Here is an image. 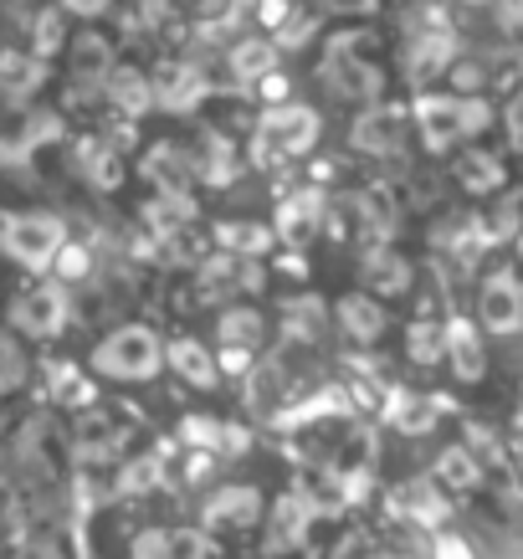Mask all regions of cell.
<instances>
[{
	"label": "cell",
	"mask_w": 523,
	"mask_h": 559,
	"mask_svg": "<svg viewBox=\"0 0 523 559\" xmlns=\"http://www.w3.org/2000/svg\"><path fill=\"white\" fill-rule=\"evenodd\" d=\"M87 370L108 385H154L165 374V340L150 323H119L87 349Z\"/></svg>",
	"instance_id": "obj_1"
},
{
	"label": "cell",
	"mask_w": 523,
	"mask_h": 559,
	"mask_svg": "<svg viewBox=\"0 0 523 559\" xmlns=\"http://www.w3.org/2000/svg\"><path fill=\"white\" fill-rule=\"evenodd\" d=\"M319 83L334 93V98L344 103H380L385 98V72H380V62H375V41L365 32H338L334 41H329V51H323L319 62Z\"/></svg>",
	"instance_id": "obj_2"
},
{
	"label": "cell",
	"mask_w": 523,
	"mask_h": 559,
	"mask_svg": "<svg viewBox=\"0 0 523 559\" xmlns=\"http://www.w3.org/2000/svg\"><path fill=\"white\" fill-rule=\"evenodd\" d=\"M411 123L426 150H452L462 139H477L492 123V103L477 93H421L411 108Z\"/></svg>",
	"instance_id": "obj_3"
},
{
	"label": "cell",
	"mask_w": 523,
	"mask_h": 559,
	"mask_svg": "<svg viewBox=\"0 0 523 559\" xmlns=\"http://www.w3.org/2000/svg\"><path fill=\"white\" fill-rule=\"evenodd\" d=\"M319 108L308 103H272L262 123H257V139H252V165L257 170H283L293 159L313 154L319 144Z\"/></svg>",
	"instance_id": "obj_4"
},
{
	"label": "cell",
	"mask_w": 523,
	"mask_h": 559,
	"mask_svg": "<svg viewBox=\"0 0 523 559\" xmlns=\"http://www.w3.org/2000/svg\"><path fill=\"white\" fill-rule=\"evenodd\" d=\"M68 247V221L51 211H11L0 216V257L21 272H51L57 252Z\"/></svg>",
	"instance_id": "obj_5"
},
{
	"label": "cell",
	"mask_w": 523,
	"mask_h": 559,
	"mask_svg": "<svg viewBox=\"0 0 523 559\" xmlns=\"http://www.w3.org/2000/svg\"><path fill=\"white\" fill-rule=\"evenodd\" d=\"M262 519H268V492L257 483H216L195 509V524L211 539H247L262 528Z\"/></svg>",
	"instance_id": "obj_6"
},
{
	"label": "cell",
	"mask_w": 523,
	"mask_h": 559,
	"mask_svg": "<svg viewBox=\"0 0 523 559\" xmlns=\"http://www.w3.org/2000/svg\"><path fill=\"white\" fill-rule=\"evenodd\" d=\"M72 323V304H68V288L51 277V283H32V288H21L5 308V329L21 334L26 344H47L57 340L62 329Z\"/></svg>",
	"instance_id": "obj_7"
},
{
	"label": "cell",
	"mask_w": 523,
	"mask_h": 559,
	"mask_svg": "<svg viewBox=\"0 0 523 559\" xmlns=\"http://www.w3.org/2000/svg\"><path fill=\"white\" fill-rule=\"evenodd\" d=\"M268 334H272V323H268V313H262L257 304H247V298L221 304L216 329H211L221 370H252V359L268 349Z\"/></svg>",
	"instance_id": "obj_8"
},
{
	"label": "cell",
	"mask_w": 523,
	"mask_h": 559,
	"mask_svg": "<svg viewBox=\"0 0 523 559\" xmlns=\"http://www.w3.org/2000/svg\"><path fill=\"white\" fill-rule=\"evenodd\" d=\"M262 262L241 252H216L195 262V288H201V304H237L247 293L262 288Z\"/></svg>",
	"instance_id": "obj_9"
},
{
	"label": "cell",
	"mask_w": 523,
	"mask_h": 559,
	"mask_svg": "<svg viewBox=\"0 0 523 559\" xmlns=\"http://www.w3.org/2000/svg\"><path fill=\"white\" fill-rule=\"evenodd\" d=\"M216 539L201 524H144L129 534V559H211Z\"/></svg>",
	"instance_id": "obj_10"
},
{
	"label": "cell",
	"mask_w": 523,
	"mask_h": 559,
	"mask_svg": "<svg viewBox=\"0 0 523 559\" xmlns=\"http://www.w3.org/2000/svg\"><path fill=\"white\" fill-rule=\"evenodd\" d=\"M477 319L488 334H519L523 329V277L513 267H492L477 288Z\"/></svg>",
	"instance_id": "obj_11"
},
{
	"label": "cell",
	"mask_w": 523,
	"mask_h": 559,
	"mask_svg": "<svg viewBox=\"0 0 523 559\" xmlns=\"http://www.w3.org/2000/svg\"><path fill=\"white\" fill-rule=\"evenodd\" d=\"M349 139H355L359 154L390 159V154H401L405 139H411V108H401V103H370V108L355 119Z\"/></svg>",
	"instance_id": "obj_12"
},
{
	"label": "cell",
	"mask_w": 523,
	"mask_h": 559,
	"mask_svg": "<svg viewBox=\"0 0 523 559\" xmlns=\"http://www.w3.org/2000/svg\"><path fill=\"white\" fill-rule=\"evenodd\" d=\"M313 524H319V513L308 509L298 492H287V498H277V503H268V519H262V549H268V559L298 555V549L308 544V534H313Z\"/></svg>",
	"instance_id": "obj_13"
},
{
	"label": "cell",
	"mask_w": 523,
	"mask_h": 559,
	"mask_svg": "<svg viewBox=\"0 0 523 559\" xmlns=\"http://www.w3.org/2000/svg\"><path fill=\"white\" fill-rule=\"evenodd\" d=\"M165 370L180 380L186 390H195V395H211V390H221V359H216V344L205 340H190V334H180V340H165Z\"/></svg>",
	"instance_id": "obj_14"
},
{
	"label": "cell",
	"mask_w": 523,
	"mask_h": 559,
	"mask_svg": "<svg viewBox=\"0 0 523 559\" xmlns=\"http://www.w3.org/2000/svg\"><path fill=\"white\" fill-rule=\"evenodd\" d=\"M334 329L349 344H359V349H375V344L390 334V308H385V298H375V293H365V288L344 293V298L334 304Z\"/></svg>",
	"instance_id": "obj_15"
},
{
	"label": "cell",
	"mask_w": 523,
	"mask_h": 559,
	"mask_svg": "<svg viewBox=\"0 0 523 559\" xmlns=\"http://www.w3.org/2000/svg\"><path fill=\"white\" fill-rule=\"evenodd\" d=\"M359 288L375 293V298H405V293L416 288V262L405 252H395L390 241H375L365 262H359Z\"/></svg>",
	"instance_id": "obj_16"
},
{
	"label": "cell",
	"mask_w": 523,
	"mask_h": 559,
	"mask_svg": "<svg viewBox=\"0 0 523 559\" xmlns=\"http://www.w3.org/2000/svg\"><path fill=\"white\" fill-rule=\"evenodd\" d=\"M452 62H456L452 26H441V21H421L416 36L405 41V78H411V83H431V78L447 72Z\"/></svg>",
	"instance_id": "obj_17"
},
{
	"label": "cell",
	"mask_w": 523,
	"mask_h": 559,
	"mask_svg": "<svg viewBox=\"0 0 523 559\" xmlns=\"http://www.w3.org/2000/svg\"><path fill=\"white\" fill-rule=\"evenodd\" d=\"M150 87H154V103H159L165 114H190V108L205 98V72L195 68V62H186V57H169V62L154 68Z\"/></svg>",
	"instance_id": "obj_18"
},
{
	"label": "cell",
	"mask_w": 523,
	"mask_h": 559,
	"mask_svg": "<svg viewBox=\"0 0 523 559\" xmlns=\"http://www.w3.org/2000/svg\"><path fill=\"white\" fill-rule=\"evenodd\" d=\"M129 441H134V421L119 411H98V416L78 421V457L87 462H119Z\"/></svg>",
	"instance_id": "obj_19"
},
{
	"label": "cell",
	"mask_w": 523,
	"mask_h": 559,
	"mask_svg": "<svg viewBox=\"0 0 523 559\" xmlns=\"http://www.w3.org/2000/svg\"><path fill=\"white\" fill-rule=\"evenodd\" d=\"M441 365L462 385H477L488 374V340H483V329L473 319H447V359Z\"/></svg>",
	"instance_id": "obj_20"
},
{
	"label": "cell",
	"mask_w": 523,
	"mask_h": 559,
	"mask_svg": "<svg viewBox=\"0 0 523 559\" xmlns=\"http://www.w3.org/2000/svg\"><path fill=\"white\" fill-rule=\"evenodd\" d=\"M277 323H283V340L287 344H304V349H313V344L329 340V323H334V313H329V304H323V298L298 293V298H283Z\"/></svg>",
	"instance_id": "obj_21"
},
{
	"label": "cell",
	"mask_w": 523,
	"mask_h": 559,
	"mask_svg": "<svg viewBox=\"0 0 523 559\" xmlns=\"http://www.w3.org/2000/svg\"><path fill=\"white\" fill-rule=\"evenodd\" d=\"M395 509H401L411 524L441 528L447 519H452V492L441 488L437 477H411V483L395 488Z\"/></svg>",
	"instance_id": "obj_22"
},
{
	"label": "cell",
	"mask_w": 523,
	"mask_h": 559,
	"mask_svg": "<svg viewBox=\"0 0 523 559\" xmlns=\"http://www.w3.org/2000/svg\"><path fill=\"white\" fill-rule=\"evenodd\" d=\"M323 190H293L283 205H277V231L272 237H283L287 247H308V241L323 231Z\"/></svg>",
	"instance_id": "obj_23"
},
{
	"label": "cell",
	"mask_w": 523,
	"mask_h": 559,
	"mask_svg": "<svg viewBox=\"0 0 523 559\" xmlns=\"http://www.w3.org/2000/svg\"><path fill=\"white\" fill-rule=\"evenodd\" d=\"M441 411H447L441 395H426V390H390L385 426H395V431H405V437H426V431H437Z\"/></svg>",
	"instance_id": "obj_24"
},
{
	"label": "cell",
	"mask_w": 523,
	"mask_h": 559,
	"mask_svg": "<svg viewBox=\"0 0 523 559\" xmlns=\"http://www.w3.org/2000/svg\"><path fill=\"white\" fill-rule=\"evenodd\" d=\"M483 473H488V462L477 457L467 441H452V447H441L437 452V467H431V477H437L441 488L452 492H477L483 488Z\"/></svg>",
	"instance_id": "obj_25"
},
{
	"label": "cell",
	"mask_w": 523,
	"mask_h": 559,
	"mask_svg": "<svg viewBox=\"0 0 523 559\" xmlns=\"http://www.w3.org/2000/svg\"><path fill=\"white\" fill-rule=\"evenodd\" d=\"M78 170H83V180L93 190H119L123 175H129V165H123V154L108 144V139H78Z\"/></svg>",
	"instance_id": "obj_26"
},
{
	"label": "cell",
	"mask_w": 523,
	"mask_h": 559,
	"mask_svg": "<svg viewBox=\"0 0 523 559\" xmlns=\"http://www.w3.org/2000/svg\"><path fill=\"white\" fill-rule=\"evenodd\" d=\"M503 180H508V170L492 150H467L456 159V186L467 190V195H498Z\"/></svg>",
	"instance_id": "obj_27"
},
{
	"label": "cell",
	"mask_w": 523,
	"mask_h": 559,
	"mask_svg": "<svg viewBox=\"0 0 523 559\" xmlns=\"http://www.w3.org/2000/svg\"><path fill=\"white\" fill-rule=\"evenodd\" d=\"M165 477H169V467L159 457H144V452H139V457H119V473H114V492H119V498H150V492H159L165 488Z\"/></svg>",
	"instance_id": "obj_28"
},
{
	"label": "cell",
	"mask_w": 523,
	"mask_h": 559,
	"mask_svg": "<svg viewBox=\"0 0 523 559\" xmlns=\"http://www.w3.org/2000/svg\"><path fill=\"white\" fill-rule=\"evenodd\" d=\"M226 68H231L237 83L257 87L268 72H277V47H272L268 36H241L237 47H231V57H226Z\"/></svg>",
	"instance_id": "obj_29"
},
{
	"label": "cell",
	"mask_w": 523,
	"mask_h": 559,
	"mask_svg": "<svg viewBox=\"0 0 523 559\" xmlns=\"http://www.w3.org/2000/svg\"><path fill=\"white\" fill-rule=\"evenodd\" d=\"M32 355H26V340L21 334H11V329H0V401H11V395H21V390L32 385Z\"/></svg>",
	"instance_id": "obj_30"
},
{
	"label": "cell",
	"mask_w": 523,
	"mask_h": 559,
	"mask_svg": "<svg viewBox=\"0 0 523 559\" xmlns=\"http://www.w3.org/2000/svg\"><path fill=\"white\" fill-rule=\"evenodd\" d=\"M47 78V62L36 51H0V93L5 98H26Z\"/></svg>",
	"instance_id": "obj_31"
},
{
	"label": "cell",
	"mask_w": 523,
	"mask_h": 559,
	"mask_svg": "<svg viewBox=\"0 0 523 559\" xmlns=\"http://www.w3.org/2000/svg\"><path fill=\"white\" fill-rule=\"evenodd\" d=\"M405 359L421 365V370L441 365V359H447V323H437V319L405 323Z\"/></svg>",
	"instance_id": "obj_32"
},
{
	"label": "cell",
	"mask_w": 523,
	"mask_h": 559,
	"mask_svg": "<svg viewBox=\"0 0 523 559\" xmlns=\"http://www.w3.org/2000/svg\"><path fill=\"white\" fill-rule=\"evenodd\" d=\"M359 221H365V231H375V241L395 237V226H401V205H395L390 186H370L365 195H359Z\"/></svg>",
	"instance_id": "obj_33"
},
{
	"label": "cell",
	"mask_w": 523,
	"mask_h": 559,
	"mask_svg": "<svg viewBox=\"0 0 523 559\" xmlns=\"http://www.w3.org/2000/svg\"><path fill=\"white\" fill-rule=\"evenodd\" d=\"M195 175H201L205 186H231V175H237V154L221 134H205V144L195 150Z\"/></svg>",
	"instance_id": "obj_34"
},
{
	"label": "cell",
	"mask_w": 523,
	"mask_h": 559,
	"mask_svg": "<svg viewBox=\"0 0 523 559\" xmlns=\"http://www.w3.org/2000/svg\"><path fill=\"white\" fill-rule=\"evenodd\" d=\"M108 98L119 103L123 114H144V108L154 103V87L139 68H114L108 72Z\"/></svg>",
	"instance_id": "obj_35"
},
{
	"label": "cell",
	"mask_w": 523,
	"mask_h": 559,
	"mask_svg": "<svg viewBox=\"0 0 523 559\" xmlns=\"http://www.w3.org/2000/svg\"><path fill=\"white\" fill-rule=\"evenodd\" d=\"M108 72H114L108 41H103V36H83V41H78V57H72V78L83 87H98V83H108Z\"/></svg>",
	"instance_id": "obj_36"
},
{
	"label": "cell",
	"mask_w": 523,
	"mask_h": 559,
	"mask_svg": "<svg viewBox=\"0 0 523 559\" xmlns=\"http://www.w3.org/2000/svg\"><path fill=\"white\" fill-rule=\"evenodd\" d=\"M11 559H78L72 544L57 534V528H26L16 544H11Z\"/></svg>",
	"instance_id": "obj_37"
},
{
	"label": "cell",
	"mask_w": 523,
	"mask_h": 559,
	"mask_svg": "<svg viewBox=\"0 0 523 559\" xmlns=\"http://www.w3.org/2000/svg\"><path fill=\"white\" fill-rule=\"evenodd\" d=\"M483 83L492 87V93H523V51H492L488 57V68H483Z\"/></svg>",
	"instance_id": "obj_38"
},
{
	"label": "cell",
	"mask_w": 523,
	"mask_h": 559,
	"mask_svg": "<svg viewBox=\"0 0 523 559\" xmlns=\"http://www.w3.org/2000/svg\"><path fill=\"white\" fill-rule=\"evenodd\" d=\"M93 272H98V262H93V252L78 247V241H68V247L57 252V262H51V277H57L62 288H78V283H87Z\"/></svg>",
	"instance_id": "obj_39"
},
{
	"label": "cell",
	"mask_w": 523,
	"mask_h": 559,
	"mask_svg": "<svg viewBox=\"0 0 523 559\" xmlns=\"http://www.w3.org/2000/svg\"><path fill=\"white\" fill-rule=\"evenodd\" d=\"M323 559H385V544L375 539L370 528H344V534L323 549Z\"/></svg>",
	"instance_id": "obj_40"
},
{
	"label": "cell",
	"mask_w": 523,
	"mask_h": 559,
	"mask_svg": "<svg viewBox=\"0 0 523 559\" xmlns=\"http://www.w3.org/2000/svg\"><path fill=\"white\" fill-rule=\"evenodd\" d=\"M51 380H57L51 395H57L62 406H93V380H87L83 370H57Z\"/></svg>",
	"instance_id": "obj_41"
},
{
	"label": "cell",
	"mask_w": 523,
	"mask_h": 559,
	"mask_svg": "<svg viewBox=\"0 0 523 559\" xmlns=\"http://www.w3.org/2000/svg\"><path fill=\"white\" fill-rule=\"evenodd\" d=\"M57 47H62V21L41 11V21H36V57H51Z\"/></svg>",
	"instance_id": "obj_42"
},
{
	"label": "cell",
	"mask_w": 523,
	"mask_h": 559,
	"mask_svg": "<svg viewBox=\"0 0 523 559\" xmlns=\"http://www.w3.org/2000/svg\"><path fill=\"white\" fill-rule=\"evenodd\" d=\"M467 447H473L488 467H492V462H503V441L492 437V431H483V426H467Z\"/></svg>",
	"instance_id": "obj_43"
},
{
	"label": "cell",
	"mask_w": 523,
	"mask_h": 559,
	"mask_svg": "<svg viewBox=\"0 0 523 559\" xmlns=\"http://www.w3.org/2000/svg\"><path fill=\"white\" fill-rule=\"evenodd\" d=\"M492 16L503 32H523V0H492Z\"/></svg>",
	"instance_id": "obj_44"
},
{
	"label": "cell",
	"mask_w": 523,
	"mask_h": 559,
	"mask_svg": "<svg viewBox=\"0 0 523 559\" xmlns=\"http://www.w3.org/2000/svg\"><path fill=\"white\" fill-rule=\"evenodd\" d=\"M503 123H508V139H513V150H523V93H513V98H508Z\"/></svg>",
	"instance_id": "obj_45"
},
{
	"label": "cell",
	"mask_w": 523,
	"mask_h": 559,
	"mask_svg": "<svg viewBox=\"0 0 523 559\" xmlns=\"http://www.w3.org/2000/svg\"><path fill=\"white\" fill-rule=\"evenodd\" d=\"M114 0H62V11H72V16H103Z\"/></svg>",
	"instance_id": "obj_46"
},
{
	"label": "cell",
	"mask_w": 523,
	"mask_h": 559,
	"mask_svg": "<svg viewBox=\"0 0 523 559\" xmlns=\"http://www.w3.org/2000/svg\"><path fill=\"white\" fill-rule=\"evenodd\" d=\"M329 11H349V16H359V11H375V0H323Z\"/></svg>",
	"instance_id": "obj_47"
},
{
	"label": "cell",
	"mask_w": 523,
	"mask_h": 559,
	"mask_svg": "<svg viewBox=\"0 0 523 559\" xmlns=\"http://www.w3.org/2000/svg\"><path fill=\"white\" fill-rule=\"evenodd\" d=\"M467 5H492V0H467Z\"/></svg>",
	"instance_id": "obj_48"
},
{
	"label": "cell",
	"mask_w": 523,
	"mask_h": 559,
	"mask_svg": "<svg viewBox=\"0 0 523 559\" xmlns=\"http://www.w3.org/2000/svg\"><path fill=\"white\" fill-rule=\"evenodd\" d=\"M519 462H523V457H519Z\"/></svg>",
	"instance_id": "obj_49"
}]
</instances>
